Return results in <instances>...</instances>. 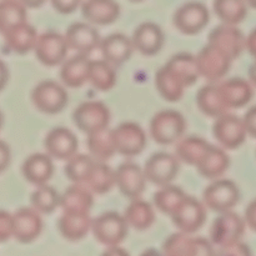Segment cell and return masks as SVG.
Listing matches in <instances>:
<instances>
[{
    "mask_svg": "<svg viewBox=\"0 0 256 256\" xmlns=\"http://www.w3.org/2000/svg\"><path fill=\"white\" fill-rule=\"evenodd\" d=\"M150 136L160 145L176 144L184 136L186 120L176 110H162L152 116L150 122Z\"/></svg>",
    "mask_w": 256,
    "mask_h": 256,
    "instance_id": "1",
    "label": "cell"
},
{
    "mask_svg": "<svg viewBox=\"0 0 256 256\" xmlns=\"http://www.w3.org/2000/svg\"><path fill=\"white\" fill-rule=\"evenodd\" d=\"M129 230L124 215L108 212L92 219V232L95 239L106 248L118 246L125 240Z\"/></svg>",
    "mask_w": 256,
    "mask_h": 256,
    "instance_id": "2",
    "label": "cell"
},
{
    "mask_svg": "<svg viewBox=\"0 0 256 256\" xmlns=\"http://www.w3.org/2000/svg\"><path fill=\"white\" fill-rule=\"evenodd\" d=\"M245 226H246L245 219H242L236 212L232 210L220 212L210 229V242H212V245L219 248L239 242L244 235Z\"/></svg>",
    "mask_w": 256,
    "mask_h": 256,
    "instance_id": "3",
    "label": "cell"
},
{
    "mask_svg": "<svg viewBox=\"0 0 256 256\" xmlns=\"http://www.w3.org/2000/svg\"><path fill=\"white\" fill-rule=\"evenodd\" d=\"M68 92L65 88L54 80L39 82L32 92V102L38 110L44 114H58L68 104Z\"/></svg>",
    "mask_w": 256,
    "mask_h": 256,
    "instance_id": "4",
    "label": "cell"
},
{
    "mask_svg": "<svg viewBox=\"0 0 256 256\" xmlns=\"http://www.w3.org/2000/svg\"><path fill=\"white\" fill-rule=\"evenodd\" d=\"M240 190L234 182L229 179H216L204 190L202 202L205 206L216 212L232 210L239 202Z\"/></svg>",
    "mask_w": 256,
    "mask_h": 256,
    "instance_id": "5",
    "label": "cell"
},
{
    "mask_svg": "<svg viewBox=\"0 0 256 256\" xmlns=\"http://www.w3.org/2000/svg\"><path fill=\"white\" fill-rule=\"evenodd\" d=\"M212 134L220 146L229 150L242 146L248 136L244 120L236 115L229 114V112L216 118L212 126Z\"/></svg>",
    "mask_w": 256,
    "mask_h": 256,
    "instance_id": "6",
    "label": "cell"
},
{
    "mask_svg": "<svg viewBox=\"0 0 256 256\" xmlns=\"http://www.w3.org/2000/svg\"><path fill=\"white\" fill-rule=\"evenodd\" d=\"M200 76L214 82L222 79L232 68V59L214 45H205L196 55Z\"/></svg>",
    "mask_w": 256,
    "mask_h": 256,
    "instance_id": "7",
    "label": "cell"
},
{
    "mask_svg": "<svg viewBox=\"0 0 256 256\" xmlns=\"http://www.w3.org/2000/svg\"><path fill=\"white\" fill-rule=\"evenodd\" d=\"M162 252L170 256L212 255V242L204 238H194L192 234L179 232L166 238L162 244Z\"/></svg>",
    "mask_w": 256,
    "mask_h": 256,
    "instance_id": "8",
    "label": "cell"
},
{
    "mask_svg": "<svg viewBox=\"0 0 256 256\" xmlns=\"http://www.w3.org/2000/svg\"><path fill=\"white\" fill-rule=\"evenodd\" d=\"M180 170V162L176 155L160 152L152 154L146 160L144 166L148 182L158 186L172 184Z\"/></svg>",
    "mask_w": 256,
    "mask_h": 256,
    "instance_id": "9",
    "label": "cell"
},
{
    "mask_svg": "<svg viewBox=\"0 0 256 256\" xmlns=\"http://www.w3.org/2000/svg\"><path fill=\"white\" fill-rule=\"evenodd\" d=\"M110 118V110L102 102H82L72 112L75 125L86 135L109 126Z\"/></svg>",
    "mask_w": 256,
    "mask_h": 256,
    "instance_id": "10",
    "label": "cell"
},
{
    "mask_svg": "<svg viewBox=\"0 0 256 256\" xmlns=\"http://www.w3.org/2000/svg\"><path fill=\"white\" fill-rule=\"evenodd\" d=\"M170 218L180 232L194 234L206 222V206L194 196L186 195Z\"/></svg>",
    "mask_w": 256,
    "mask_h": 256,
    "instance_id": "11",
    "label": "cell"
},
{
    "mask_svg": "<svg viewBox=\"0 0 256 256\" xmlns=\"http://www.w3.org/2000/svg\"><path fill=\"white\" fill-rule=\"evenodd\" d=\"M210 22L209 9L202 2H189L182 4L174 14V25L185 35H196Z\"/></svg>",
    "mask_w": 256,
    "mask_h": 256,
    "instance_id": "12",
    "label": "cell"
},
{
    "mask_svg": "<svg viewBox=\"0 0 256 256\" xmlns=\"http://www.w3.org/2000/svg\"><path fill=\"white\" fill-rule=\"evenodd\" d=\"M116 152L124 156H136L144 152L148 138L144 129L136 122H126L112 129Z\"/></svg>",
    "mask_w": 256,
    "mask_h": 256,
    "instance_id": "13",
    "label": "cell"
},
{
    "mask_svg": "<svg viewBox=\"0 0 256 256\" xmlns=\"http://www.w3.org/2000/svg\"><path fill=\"white\" fill-rule=\"evenodd\" d=\"M68 42L64 35L56 32H45L38 35L34 52L38 60L45 66H56L65 60L68 54Z\"/></svg>",
    "mask_w": 256,
    "mask_h": 256,
    "instance_id": "14",
    "label": "cell"
},
{
    "mask_svg": "<svg viewBox=\"0 0 256 256\" xmlns=\"http://www.w3.org/2000/svg\"><path fill=\"white\" fill-rule=\"evenodd\" d=\"M146 182L144 169L135 162H122L115 169V186L130 200L142 196Z\"/></svg>",
    "mask_w": 256,
    "mask_h": 256,
    "instance_id": "15",
    "label": "cell"
},
{
    "mask_svg": "<svg viewBox=\"0 0 256 256\" xmlns=\"http://www.w3.org/2000/svg\"><path fill=\"white\" fill-rule=\"evenodd\" d=\"M208 42L219 48L232 60L239 58L246 49V38L236 25H218L210 32Z\"/></svg>",
    "mask_w": 256,
    "mask_h": 256,
    "instance_id": "16",
    "label": "cell"
},
{
    "mask_svg": "<svg viewBox=\"0 0 256 256\" xmlns=\"http://www.w3.org/2000/svg\"><path fill=\"white\" fill-rule=\"evenodd\" d=\"M42 219L34 208H20L12 214V236L22 244H29L42 232Z\"/></svg>",
    "mask_w": 256,
    "mask_h": 256,
    "instance_id": "17",
    "label": "cell"
},
{
    "mask_svg": "<svg viewBox=\"0 0 256 256\" xmlns=\"http://www.w3.org/2000/svg\"><path fill=\"white\" fill-rule=\"evenodd\" d=\"M64 36L69 49L79 54L89 55L99 48L102 42L99 32L90 22H74L68 28Z\"/></svg>",
    "mask_w": 256,
    "mask_h": 256,
    "instance_id": "18",
    "label": "cell"
},
{
    "mask_svg": "<svg viewBox=\"0 0 256 256\" xmlns=\"http://www.w3.org/2000/svg\"><path fill=\"white\" fill-rule=\"evenodd\" d=\"M44 146L52 159L66 162L78 152L79 142L72 130L59 126L48 132L44 140Z\"/></svg>",
    "mask_w": 256,
    "mask_h": 256,
    "instance_id": "19",
    "label": "cell"
},
{
    "mask_svg": "<svg viewBox=\"0 0 256 256\" xmlns=\"http://www.w3.org/2000/svg\"><path fill=\"white\" fill-rule=\"evenodd\" d=\"M134 49L142 52L146 56H152L162 50L164 45L165 36L162 28L155 22H142L136 29L132 36Z\"/></svg>",
    "mask_w": 256,
    "mask_h": 256,
    "instance_id": "20",
    "label": "cell"
},
{
    "mask_svg": "<svg viewBox=\"0 0 256 256\" xmlns=\"http://www.w3.org/2000/svg\"><path fill=\"white\" fill-rule=\"evenodd\" d=\"M80 8L84 19L98 26L112 24L120 16V6L115 0H85Z\"/></svg>",
    "mask_w": 256,
    "mask_h": 256,
    "instance_id": "21",
    "label": "cell"
},
{
    "mask_svg": "<svg viewBox=\"0 0 256 256\" xmlns=\"http://www.w3.org/2000/svg\"><path fill=\"white\" fill-rule=\"evenodd\" d=\"M99 49L102 52V59L114 66H119L130 59L134 45L129 36L122 32H114L102 39Z\"/></svg>",
    "mask_w": 256,
    "mask_h": 256,
    "instance_id": "22",
    "label": "cell"
},
{
    "mask_svg": "<svg viewBox=\"0 0 256 256\" xmlns=\"http://www.w3.org/2000/svg\"><path fill=\"white\" fill-rule=\"evenodd\" d=\"M222 100L230 109H240L252 102L254 96L252 82L242 78H232L218 85Z\"/></svg>",
    "mask_w": 256,
    "mask_h": 256,
    "instance_id": "23",
    "label": "cell"
},
{
    "mask_svg": "<svg viewBox=\"0 0 256 256\" xmlns=\"http://www.w3.org/2000/svg\"><path fill=\"white\" fill-rule=\"evenodd\" d=\"M92 219L90 212H62L58 220V229L62 236L69 242H79L92 232Z\"/></svg>",
    "mask_w": 256,
    "mask_h": 256,
    "instance_id": "24",
    "label": "cell"
},
{
    "mask_svg": "<svg viewBox=\"0 0 256 256\" xmlns=\"http://www.w3.org/2000/svg\"><path fill=\"white\" fill-rule=\"evenodd\" d=\"M22 172L28 182L36 186L48 184L54 174L52 158L48 152L46 154L35 152V154L29 155L22 162Z\"/></svg>",
    "mask_w": 256,
    "mask_h": 256,
    "instance_id": "25",
    "label": "cell"
},
{
    "mask_svg": "<svg viewBox=\"0 0 256 256\" xmlns=\"http://www.w3.org/2000/svg\"><path fill=\"white\" fill-rule=\"evenodd\" d=\"M94 205V196L85 184L72 182L60 195V208L68 212H90Z\"/></svg>",
    "mask_w": 256,
    "mask_h": 256,
    "instance_id": "26",
    "label": "cell"
},
{
    "mask_svg": "<svg viewBox=\"0 0 256 256\" xmlns=\"http://www.w3.org/2000/svg\"><path fill=\"white\" fill-rule=\"evenodd\" d=\"M5 40V45L12 52L16 54L24 55L30 50H34L35 42L38 39V32L34 26L22 22L20 24L14 25L2 34Z\"/></svg>",
    "mask_w": 256,
    "mask_h": 256,
    "instance_id": "27",
    "label": "cell"
},
{
    "mask_svg": "<svg viewBox=\"0 0 256 256\" xmlns=\"http://www.w3.org/2000/svg\"><path fill=\"white\" fill-rule=\"evenodd\" d=\"M90 62L92 60L89 59V55L79 52L66 60L60 69V79L62 84L72 89L82 88L85 82H88Z\"/></svg>",
    "mask_w": 256,
    "mask_h": 256,
    "instance_id": "28",
    "label": "cell"
},
{
    "mask_svg": "<svg viewBox=\"0 0 256 256\" xmlns=\"http://www.w3.org/2000/svg\"><path fill=\"white\" fill-rule=\"evenodd\" d=\"M230 166V158L225 152L224 148L210 145L208 152L200 160L196 169L205 179L216 180L228 172Z\"/></svg>",
    "mask_w": 256,
    "mask_h": 256,
    "instance_id": "29",
    "label": "cell"
},
{
    "mask_svg": "<svg viewBox=\"0 0 256 256\" xmlns=\"http://www.w3.org/2000/svg\"><path fill=\"white\" fill-rule=\"evenodd\" d=\"M209 148L210 144L202 138L195 135L182 136L175 145V155L185 164L196 168Z\"/></svg>",
    "mask_w": 256,
    "mask_h": 256,
    "instance_id": "30",
    "label": "cell"
},
{
    "mask_svg": "<svg viewBox=\"0 0 256 256\" xmlns=\"http://www.w3.org/2000/svg\"><path fill=\"white\" fill-rule=\"evenodd\" d=\"M165 65L182 80L186 88L194 85L200 78L196 55L190 52L175 54Z\"/></svg>",
    "mask_w": 256,
    "mask_h": 256,
    "instance_id": "31",
    "label": "cell"
},
{
    "mask_svg": "<svg viewBox=\"0 0 256 256\" xmlns=\"http://www.w3.org/2000/svg\"><path fill=\"white\" fill-rule=\"evenodd\" d=\"M155 86L160 96L170 102H179L186 89L182 80L166 65L160 68L155 74Z\"/></svg>",
    "mask_w": 256,
    "mask_h": 256,
    "instance_id": "32",
    "label": "cell"
},
{
    "mask_svg": "<svg viewBox=\"0 0 256 256\" xmlns=\"http://www.w3.org/2000/svg\"><path fill=\"white\" fill-rule=\"evenodd\" d=\"M86 146L92 159L96 162H106L116 152L114 138H112V130L105 128V129L88 134Z\"/></svg>",
    "mask_w": 256,
    "mask_h": 256,
    "instance_id": "33",
    "label": "cell"
},
{
    "mask_svg": "<svg viewBox=\"0 0 256 256\" xmlns=\"http://www.w3.org/2000/svg\"><path fill=\"white\" fill-rule=\"evenodd\" d=\"M124 218L129 228L144 232L152 228L155 222V212L152 204L140 198L132 199L124 212Z\"/></svg>",
    "mask_w": 256,
    "mask_h": 256,
    "instance_id": "34",
    "label": "cell"
},
{
    "mask_svg": "<svg viewBox=\"0 0 256 256\" xmlns=\"http://www.w3.org/2000/svg\"><path fill=\"white\" fill-rule=\"evenodd\" d=\"M196 104L202 114L215 119L229 112V108L226 106L220 94L219 86L214 84L205 85L198 92Z\"/></svg>",
    "mask_w": 256,
    "mask_h": 256,
    "instance_id": "35",
    "label": "cell"
},
{
    "mask_svg": "<svg viewBox=\"0 0 256 256\" xmlns=\"http://www.w3.org/2000/svg\"><path fill=\"white\" fill-rule=\"evenodd\" d=\"M84 184L92 194H106L115 186V170H112L105 162L95 160Z\"/></svg>",
    "mask_w": 256,
    "mask_h": 256,
    "instance_id": "36",
    "label": "cell"
},
{
    "mask_svg": "<svg viewBox=\"0 0 256 256\" xmlns=\"http://www.w3.org/2000/svg\"><path fill=\"white\" fill-rule=\"evenodd\" d=\"M88 82L100 92H109L116 84L114 65L105 59L92 60L88 72Z\"/></svg>",
    "mask_w": 256,
    "mask_h": 256,
    "instance_id": "37",
    "label": "cell"
},
{
    "mask_svg": "<svg viewBox=\"0 0 256 256\" xmlns=\"http://www.w3.org/2000/svg\"><path fill=\"white\" fill-rule=\"evenodd\" d=\"M246 0H214V12L222 24L239 25L248 14Z\"/></svg>",
    "mask_w": 256,
    "mask_h": 256,
    "instance_id": "38",
    "label": "cell"
},
{
    "mask_svg": "<svg viewBox=\"0 0 256 256\" xmlns=\"http://www.w3.org/2000/svg\"><path fill=\"white\" fill-rule=\"evenodd\" d=\"M60 195L50 185H39L30 195V204L40 214H52L60 208Z\"/></svg>",
    "mask_w": 256,
    "mask_h": 256,
    "instance_id": "39",
    "label": "cell"
},
{
    "mask_svg": "<svg viewBox=\"0 0 256 256\" xmlns=\"http://www.w3.org/2000/svg\"><path fill=\"white\" fill-rule=\"evenodd\" d=\"M185 196L186 194L182 188L175 186L172 184L164 185V186H160V189L154 194V204L162 214L172 216V212L176 210Z\"/></svg>",
    "mask_w": 256,
    "mask_h": 256,
    "instance_id": "40",
    "label": "cell"
},
{
    "mask_svg": "<svg viewBox=\"0 0 256 256\" xmlns=\"http://www.w3.org/2000/svg\"><path fill=\"white\" fill-rule=\"evenodd\" d=\"M26 22V6L20 0H0V34Z\"/></svg>",
    "mask_w": 256,
    "mask_h": 256,
    "instance_id": "41",
    "label": "cell"
},
{
    "mask_svg": "<svg viewBox=\"0 0 256 256\" xmlns=\"http://www.w3.org/2000/svg\"><path fill=\"white\" fill-rule=\"evenodd\" d=\"M94 162L95 160L92 159V155L78 154L76 152L70 159L66 160V165H65L64 169L65 175L72 182L84 184Z\"/></svg>",
    "mask_w": 256,
    "mask_h": 256,
    "instance_id": "42",
    "label": "cell"
},
{
    "mask_svg": "<svg viewBox=\"0 0 256 256\" xmlns=\"http://www.w3.org/2000/svg\"><path fill=\"white\" fill-rule=\"evenodd\" d=\"M12 236V215L0 210V242H4Z\"/></svg>",
    "mask_w": 256,
    "mask_h": 256,
    "instance_id": "43",
    "label": "cell"
},
{
    "mask_svg": "<svg viewBox=\"0 0 256 256\" xmlns=\"http://www.w3.org/2000/svg\"><path fill=\"white\" fill-rule=\"evenodd\" d=\"M52 8L60 14H72L79 6H82V0H50Z\"/></svg>",
    "mask_w": 256,
    "mask_h": 256,
    "instance_id": "44",
    "label": "cell"
},
{
    "mask_svg": "<svg viewBox=\"0 0 256 256\" xmlns=\"http://www.w3.org/2000/svg\"><path fill=\"white\" fill-rule=\"evenodd\" d=\"M220 252L225 255H250V249L245 244H242V240L235 242L232 244L226 245L224 248H220Z\"/></svg>",
    "mask_w": 256,
    "mask_h": 256,
    "instance_id": "45",
    "label": "cell"
},
{
    "mask_svg": "<svg viewBox=\"0 0 256 256\" xmlns=\"http://www.w3.org/2000/svg\"><path fill=\"white\" fill-rule=\"evenodd\" d=\"M242 120H244V125L246 128L248 135L256 139V105L248 110Z\"/></svg>",
    "mask_w": 256,
    "mask_h": 256,
    "instance_id": "46",
    "label": "cell"
},
{
    "mask_svg": "<svg viewBox=\"0 0 256 256\" xmlns=\"http://www.w3.org/2000/svg\"><path fill=\"white\" fill-rule=\"evenodd\" d=\"M245 222H246L248 226L256 232V199L252 200L249 205H248L246 210H245Z\"/></svg>",
    "mask_w": 256,
    "mask_h": 256,
    "instance_id": "47",
    "label": "cell"
},
{
    "mask_svg": "<svg viewBox=\"0 0 256 256\" xmlns=\"http://www.w3.org/2000/svg\"><path fill=\"white\" fill-rule=\"evenodd\" d=\"M10 162V149L2 140H0V172H4Z\"/></svg>",
    "mask_w": 256,
    "mask_h": 256,
    "instance_id": "48",
    "label": "cell"
},
{
    "mask_svg": "<svg viewBox=\"0 0 256 256\" xmlns=\"http://www.w3.org/2000/svg\"><path fill=\"white\" fill-rule=\"evenodd\" d=\"M246 50L252 58L256 59V28L248 35L246 38Z\"/></svg>",
    "mask_w": 256,
    "mask_h": 256,
    "instance_id": "49",
    "label": "cell"
},
{
    "mask_svg": "<svg viewBox=\"0 0 256 256\" xmlns=\"http://www.w3.org/2000/svg\"><path fill=\"white\" fill-rule=\"evenodd\" d=\"M8 82V69L4 62L0 60V90L5 86Z\"/></svg>",
    "mask_w": 256,
    "mask_h": 256,
    "instance_id": "50",
    "label": "cell"
},
{
    "mask_svg": "<svg viewBox=\"0 0 256 256\" xmlns=\"http://www.w3.org/2000/svg\"><path fill=\"white\" fill-rule=\"evenodd\" d=\"M22 4L26 8H32V9H35V8H40L42 5H44L46 2V0H20Z\"/></svg>",
    "mask_w": 256,
    "mask_h": 256,
    "instance_id": "51",
    "label": "cell"
},
{
    "mask_svg": "<svg viewBox=\"0 0 256 256\" xmlns=\"http://www.w3.org/2000/svg\"><path fill=\"white\" fill-rule=\"evenodd\" d=\"M249 79L252 82V84L256 86V59L255 62H252V66L249 68Z\"/></svg>",
    "mask_w": 256,
    "mask_h": 256,
    "instance_id": "52",
    "label": "cell"
},
{
    "mask_svg": "<svg viewBox=\"0 0 256 256\" xmlns=\"http://www.w3.org/2000/svg\"><path fill=\"white\" fill-rule=\"evenodd\" d=\"M248 5L252 8H254V9H256V0H246Z\"/></svg>",
    "mask_w": 256,
    "mask_h": 256,
    "instance_id": "53",
    "label": "cell"
},
{
    "mask_svg": "<svg viewBox=\"0 0 256 256\" xmlns=\"http://www.w3.org/2000/svg\"><path fill=\"white\" fill-rule=\"evenodd\" d=\"M2 112H0V126H2Z\"/></svg>",
    "mask_w": 256,
    "mask_h": 256,
    "instance_id": "54",
    "label": "cell"
},
{
    "mask_svg": "<svg viewBox=\"0 0 256 256\" xmlns=\"http://www.w3.org/2000/svg\"><path fill=\"white\" fill-rule=\"evenodd\" d=\"M132 2H142V0H132Z\"/></svg>",
    "mask_w": 256,
    "mask_h": 256,
    "instance_id": "55",
    "label": "cell"
}]
</instances>
